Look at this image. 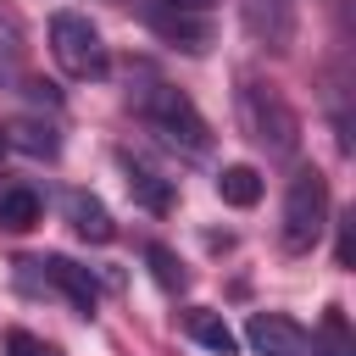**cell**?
<instances>
[{
	"mask_svg": "<svg viewBox=\"0 0 356 356\" xmlns=\"http://www.w3.org/2000/svg\"><path fill=\"white\" fill-rule=\"evenodd\" d=\"M128 106H134V117H139L167 150H178V156H206V150H211V128H206V117L195 111V100H189L184 89H172V83H161V78H145V83L128 95Z\"/></svg>",
	"mask_w": 356,
	"mask_h": 356,
	"instance_id": "cell-1",
	"label": "cell"
},
{
	"mask_svg": "<svg viewBox=\"0 0 356 356\" xmlns=\"http://www.w3.org/2000/svg\"><path fill=\"white\" fill-rule=\"evenodd\" d=\"M234 106H239V128H245V139H250L256 150H267V156H278V161L300 150V117H295V106L284 100L278 83L239 78Z\"/></svg>",
	"mask_w": 356,
	"mask_h": 356,
	"instance_id": "cell-2",
	"label": "cell"
},
{
	"mask_svg": "<svg viewBox=\"0 0 356 356\" xmlns=\"http://www.w3.org/2000/svg\"><path fill=\"white\" fill-rule=\"evenodd\" d=\"M323 228H328V178H323L317 167H300V172L289 178V189H284L278 239H284L289 256H306V250H317Z\"/></svg>",
	"mask_w": 356,
	"mask_h": 356,
	"instance_id": "cell-3",
	"label": "cell"
},
{
	"mask_svg": "<svg viewBox=\"0 0 356 356\" xmlns=\"http://www.w3.org/2000/svg\"><path fill=\"white\" fill-rule=\"evenodd\" d=\"M50 56H56V67H61L67 78H78V83H100V78L111 72V50H106L100 28H95L83 11H56V17H50Z\"/></svg>",
	"mask_w": 356,
	"mask_h": 356,
	"instance_id": "cell-4",
	"label": "cell"
},
{
	"mask_svg": "<svg viewBox=\"0 0 356 356\" xmlns=\"http://www.w3.org/2000/svg\"><path fill=\"white\" fill-rule=\"evenodd\" d=\"M239 22L261 50L284 56L295 44V28H300V0H239Z\"/></svg>",
	"mask_w": 356,
	"mask_h": 356,
	"instance_id": "cell-5",
	"label": "cell"
},
{
	"mask_svg": "<svg viewBox=\"0 0 356 356\" xmlns=\"http://www.w3.org/2000/svg\"><path fill=\"white\" fill-rule=\"evenodd\" d=\"M22 267H33L56 295H67V306H72V312L95 317V306H100V284H95V273H89V267H78V261H67V256H33V261H22Z\"/></svg>",
	"mask_w": 356,
	"mask_h": 356,
	"instance_id": "cell-6",
	"label": "cell"
},
{
	"mask_svg": "<svg viewBox=\"0 0 356 356\" xmlns=\"http://www.w3.org/2000/svg\"><path fill=\"white\" fill-rule=\"evenodd\" d=\"M145 22L167 39V44H178V50H189V56H206L211 50V17L206 11H195V6H150L145 11Z\"/></svg>",
	"mask_w": 356,
	"mask_h": 356,
	"instance_id": "cell-7",
	"label": "cell"
},
{
	"mask_svg": "<svg viewBox=\"0 0 356 356\" xmlns=\"http://www.w3.org/2000/svg\"><path fill=\"white\" fill-rule=\"evenodd\" d=\"M245 339L256 356H312V334L284 312H256L245 323Z\"/></svg>",
	"mask_w": 356,
	"mask_h": 356,
	"instance_id": "cell-8",
	"label": "cell"
},
{
	"mask_svg": "<svg viewBox=\"0 0 356 356\" xmlns=\"http://www.w3.org/2000/svg\"><path fill=\"white\" fill-rule=\"evenodd\" d=\"M61 211H67V222H72V228H78L89 245L117 239V222H111V211H106V200H100V195H89V189H67Z\"/></svg>",
	"mask_w": 356,
	"mask_h": 356,
	"instance_id": "cell-9",
	"label": "cell"
},
{
	"mask_svg": "<svg viewBox=\"0 0 356 356\" xmlns=\"http://www.w3.org/2000/svg\"><path fill=\"white\" fill-rule=\"evenodd\" d=\"M122 172H128V195H134L145 211H172V184H167L161 172H150V167H139V161H128V156H122Z\"/></svg>",
	"mask_w": 356,
	"mask_h": 356,
	"instance_id": "cell-10",
	"label": "cell"
},
{
	"mask_svg": "<svg viewBox=\"0 0 356 356\" xmlns=\"http://www.w3.org/2000/svg\"><path fill=\"white\" fill-rule=\"evenodd\" d=\"M184 328H189V339H195V345H206L211 356H234V350H239V334H234L217 312H189V317H184Z\"/></svg>",
	"mask_w": 356,
	"mask_h": 356,
	"instance_id": "cell-11",
	"label": "cell"
},
{
	"mask_svg": "<svg viewBox=\"0 0 356 356\" xmlns=\"http://www.w3.org/2000/svg\"><path fill=\"white\" fill-rule=\"evenodd\" d=\"M39 195L28 189V184H11V189H0V228H11V234H28L33 222H39Z\"/></svg>",
	"mask_w": 356,
	"mask_h": 356,
	"instance_id": "cell-12",
	"label": "cell"
},
{
	"mask_svg": "<svg viewBox=\"0 0 356 356\" xmlns=\"http://www.w3.org/2000/svg\"><path fill=\"white\" fill-rule=\"evenodd\" d=\"M217 195H222L228 206H256V200H261V172L245 167V161H239V167H222V172H217Z\"/></svg>",
	"mask_w": 356,
	"mask_h": 356,
	"instance_id": "cell-13",
	"label": "cell"
},
{
	"mask_svg": "<svg viewBox=\"0 0 356 356\" xmlns=\"http://www.w3.org/2000/svg\"><path fill=\"white\" fill-rule=\"evenodd\" d=\"M312 350H317V356H356V345H350V323H345V312H339V306H328V312H323Z\"/></svg>",
	"mask_w": 356,
	"mask_h": 356,
	"instance_id": "cell-14",
	"label": "cell"
},
{
	"mask_svg": "<svg viewBox=\"0 0 356 356\" xmlns=\"http://www.w3.org/2000/svg\"><path fill=\"white\" fill-rule=\"evenodd\" d=\"M6 139H11V145H22V150H33V156H56V150H61L56 128H50V122H39V117H17V122L6 128Z\"/></svg>",
	"mask_w": 356,
	"mask_h": 356,
	"instance_id": "cell-15",
	"label": "cell"
},
{
	"mask_svg": "<svg viewBox=\"0 0 356 356\" xmlns=\"http://www.w3.org/2000/svg\"><path fill=\"white\" fill-rule=\"evenodd\" d=\"M145 261H150V273H156V284H161L167 295H178V289L189 284V273H184V261H178V256H172L167 245H150V250H145Z\"/></svg>",
	"mask_w": 356,
	"mask_h": 356,
	"instance_id": "cell-16",
	"label": "cell"
},
{
	"mask_svg": "<svg viewBox=\"0 0 356 356\" xmlns=\"http://www.w3.org/2000/svg\"><path fill=\"white\" fill-rule=\"evenodd\" d=\"M6 356H61L50 339H39L33 328H6Z\"/></svg>",
	"mask_w": 356,
	"mask_h": 356,
	"instance_id": "cell-17",
	"label": "cell"
},
{
	"mask_svg": "<svg viewBox=\"0 0 356 356\" xmlns=\"http://www.w3.org/2000/svg\"><path fill=\"white\" fill-rule=\"evenodd\" d=\"M167 6H195V11H206L211 0H167Z\"/></svg>",
	"mask_w": 356,
	"mask_h": 356,
	"instance_id": "cell-18",
	"label": "cell"
},
{
	"mask_svg": "<svg viewBox=\"0 0 356 356\" xmlns=\"http://www.w3.org/2000/svg\"><path fill=\"white\" fill-rule=\"evenodd\" d=\"M0 145H6V134H0Z\"/></svg>",
	"mask_w": 356,
	"mask_h": 356,
	"instance_id": "cell-19",
	"label": "cell"
}]
</instances>
